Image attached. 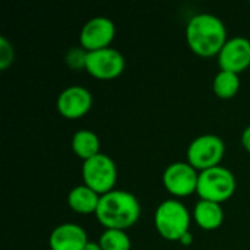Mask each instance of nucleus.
<instances>
[{
	"label": "nucleus",
	"instance_id": "f3484780",
	"mask_svg": "<svg viewBox=\"0 0 250 250\" xmlns=\"http://www.w3.org/2000/svg\"><path fill=\"white\" fill-rule=\"evenodd\" d=\"M103 250H130V239L125 230H105L100 237Z\"/></svg>",
	"mask_w": 250,
	"mask_h": 250
},
{
	"label": "nucleus",
	"instance_id": "0eeeda50",
	"mask_svg": "<svg viewBox=\"0 0 250 250\" xmlns=\"http://www.w3.org/2000/svg\"><path fill=\"white\" fill-rule=\"evenodd\" d=\"M125 66L123 54L113 47L88 51L86 54L85 69L91 76L98 79H114L123 73Z\"/></svg>",
	"mask_w": 250,
	"mask_h": 250
},
{
	"label": "nucleus",
	"instance_id": "423d86ee",
	"mask_svg": "<svg viewBox=\"0 0 250 250\" xmlns=\"http://www.w3.org/2000/svg\"><path fill=\"white\" fill-rule=\"evenodd\" d=\"M226 152L224 141L217 135H201L188 146V163L201 171L220 166Z\"/></svg>",
	"mask_w": 250,
	"mask_h": 250
},
{
	"label": "nucleus",
	"instance_id": "20e7f679",
	"mask_svg": "<svg viewBox=\"0 0 250 250\" xmlns=\"http://www.w3.org/2000/svg\"><path fill=\"white\" fill-rule=\"evenodd\" d=\"M236 192V177L234 174L223 167L217 166L199 173L196 193L201 199L209 202H226Z\"/></svg>",
	"mask_w": 250,
	"mask_h": 250
},
{
	"label": "nucleus",
	"instance_id": "2eb2a0df",
	"mask_svg": "<svg viewBox=\"0 0 250 250\" xmlns=\"http://www.w3.org/2000/svg\"><path fill=\"white\" fill-rule=\"evenodd\" d=\"M72 149L79 158L86 161L100 154V139L92 130L81 129L72 138Z\"/></svg>",
	"mask_w": 250,
	"mask_h": 250
},
{
	"label": "nucleus",
	"instance_id": "412c9836",
	"mask_svg": "<svg viewBox=\"0 0 250 250\" xmlns=\"http://www.w3.org/2000/svg\"><path fill=\"white\" fill-rule=\"evenodd\" d=\"M179 243L183 245V246H190V245L193 243V236H192L190 233H186V234L179 240Z\"/></svg>",
	"mask_w": 250,
	"mask_h": 250
},
{
	"label": "nucleus",
	"instance_id": "f8f14e48",
	"mask_svg": "<svg viewBox=\"0 0 250 250\" xmlns=\"http://www.w3.org/2000/svg\"><path fill=\"white\" fill-rule=\"evenodd\" d=\"M88 242L86 231L73 223L59 224L48 237L51 250H83Z\"/></svg>",
	"mask_w": 250,
	"mask_h": 250
},
{
	"label": "nucleus",
	"instance_id": "aec40b11",
	"mask_svg": "<svg viewBox=\"0 0 250 250\" xmlns=\"http://www.w3.org/2000/svg\"><path fill=\"white\" fill-rule=\"evenodd\" d=\"M242 145L248 152H250V126H248L242 133Z\"/></svg>",
	"mask_w": 250,
	"mask_h": 250
},
{
	"label": "nucleus",
	"instance_id": "a211bd4d",
	"mask_svg": "<svg viewBox=\"0 0 250 250\" xmlns=\"http://www.w3.org/2000/svg\"><path fill=\"white\" fill-rule=\"evenodd\" d=\"M86 54H88V51L82 47L70 48L66 54V63L72 69L79 70V69L85 67V64H86Z\"/></svg>",
	"mask_w": 250,
	"mask_h": 250
},
{
	"label": "nucleus",
	"instance_id": "ddd939ff",
	"mask_svg": "<svg viewBox=\"0 0 250 250\" xmlns=\"http://www.w3.org/2000/svg\"><path fill=\"white\" fill-rule=\"evenodd\" d=\"M100 198H101V195L94 192L86 185H79V186H75L69 192L67 204L75 212L82 214V215H88V214L97 212Z\"/></svg>",
	"mask_w": 250,
	"mask_h": 250
},
{
	"label": "nucleus",
	"instance_id": "39448f33",
	"mask_svg": "<svg viewBox=\"0 0 250 250\" xmlns=\"http://www.w3.org/2000/svg\"><path fill=\"white\" fill-rule=\"evenodd\" d=\"M83 185L91 188L98 195L111 192L117 182L116 163L105 154L100 152L95 157L83 161L82 164Z\"/></svg>",
	"mask_w": 250,
	"mask_h": 250
},
{
	"label": "nucleus",
	"instance_id": "9b49d317",
	"mask_svg": "<svg viewBox=\"0 0 250 250\" xmlns=\"http://www.w3.org/2000/svg\"><path fill=\"white\" fill-rule=\"evenodd\" d=\"M92 107V94L81 85H72L63 89L57 97L59 113L70 120L85 116Z\"/></svg>",
	"mask_w": 250,
	"mask_h": 250
},
{
	"label": "nucleus",
	"instance_id": "4be33fe9",
	"mask_svg": "<svg viewBox=\"0 0 250 250\" xmlns=\"http://www.w3.org/2000/svg\"><path fill=\"white\" fill-rule=\"evenodd\" d=\"M83 250H103V248L100 246V243H95V242H88L86 246L83 248Z\"/></svg>",
	"mask_w": 250,
	"mask_h": 250
},
{
	"label": "nucleus",
	"instance_id": "7ed1b4c3",
	"mask_svg": "<svg viewBox=\"0 0 250 250\" xmlns=\"http://www.w3.org/2000/svg\"><path fill=\"white\" fill-rule=\"evenodd\" d=\"M158 234L170 242H179L190 227V214L188 208L177 199L163 201L154 215Z\"/></svg>",
	"mask_w": 250,
	"mask_h": 250
},
{
	"label": "nucleus",
	"instance_id": "6e6552de",
	"mask_svg": "<svg viewBox=\"0 0 250 250\" xmlns=\"http://www.w3.org/2000/svg\"><path fill=\"white\" fill-rule=\"evenodd\" d=\"M199 173L189 163L176 161L167 166L163 173L164 188L174 196H188L198 189Z\"/></svg>",
	"mask_w": 250,
	"mask_h": 250
},
{
	"label": "nucleus",
	"instance_id": "6ab92c4d",
	"mask_svg": "<svg viewBox=\"0 0 250 250\" xmlns=\"http://www.w3.org/2000/svg\"><path fill=\"white\" fill-rule=\"evenodd\" d=\"M15 59L13 45L6 40V37H0V69L6 70Z\"/></svg>",
	"mask_w": 250,
	"mask_h": 250
},
{
	"label": "nucleus",
	"instance_id": "1a4fd4ad",
	"mask_svg": "<svg viewBox=\"0 0 250 250\" xmlns=\"http://www.w3.org/2000/svg\"><path fill=\"white\" fill-rule=\"evenodd\" d=\"M116 35L114 22L105 16H95L91 18L81 31L79 42L81 47L86 51H95L101 48L110 47L111 41Z\"/></svg>",
	"mask_w": 250,
	"mask_h": 250
},
{
	"label": "nucleus",
	"instance_id": "9d476101",
	"mask_svg": "<svg viewBox=\"0 0 250 250\" xmlns=\"http://www.w3.org/2000/svg\"><path fill=\"white\" fill-rule=\"evenodd\" d=\"M218 66L221 70L240 73L250 66V41L246 37H233L227 40L218 54Z\"/></svg>",
	"mask_w": 250,
	"mask_h": 250
},
{
	"label": "nucleus",
	"instance_id": "4468645a",
	"mask_svg": "<svg viewBox=\"0 0 250 250\" xmlns=\"http://www.w3.org/2000/svg\"><path fill=\"white\" fill-rule=\"evenodd\" d=\"M193 218L201 229L217 230L224 221V211L221 204L199 199L193 209Z\"/></svg>",
	"mask_w": 250,
	"mask_h": 250
},
{
	"label": "nucleus",
	"instance_id": "f03ea898",
	"mask_svg": "<svg viewBox=\"0 0 250 250\" xmlns=\"http://www.w3.org/2000/svg\"><path fill=\"white\" fill-rule=\"evenodd\" d=\"M95 215L105 230H126L139 220L141 204L133 193L113 189L101 195Z\"/></svg>",
	"mask_w": 250,
	"mask_h": 250
},
{
	"label": "nucleus",
	"instance_id": "f257e3e1",
	"mask_svg": "<svg viewBox=\"0 0 250 250\" xmlns=\"http://www.w3.org/2000/svg\"><path fill=\"white\" fill-rule=\"evenodd\" d=\"M186 41L190 50L201 57L218 56L227 42L226 25L215 15L198 13L188 22Z\"/></svg>",
	"mask_w": 250,
	"mask_h": 250
},
{
	"label": "nucleus",
	"instance_id": "dca6fc26",
	"mask_svg": "<svg viewBox=\"0 0 250 250\" xmlns=\"http://www.w3.org/2000/svg\"><path fill=\"white\" fill-rule=\"evenodd\" d=\"M212 89L218 98H223V100L233 98L240 89V78L237 73L220 70L214 78Z\"/></svg>",
	"mask_w": 250,
	"mask_h": 250
}]
</instances>
